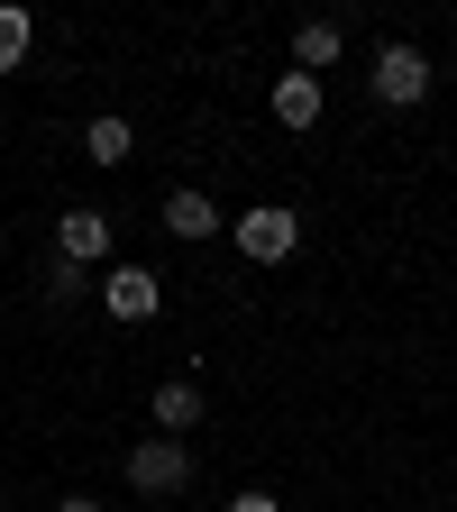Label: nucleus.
I'll return each instance as SVG.
<instances>
[{
	"label": "nucleus",
	"instance_id": "obj_11",
	"mask_svg": "<svg viewBox=\"0 0 457 512\" xmlns=\"http://www.w3.org/2000/svg\"><path fill=\"white\" fill-rule=\"evenodd\" d=\"M28 55H37V19L19 10V0H0V74H19Z\"/></svg>",
	"mask_w": 457,
	"mask_h": 512
},
{
	"label": "nucleus",
	"instance_id": "obj_12",
	"mask_svg": "<svg viewBox=\"0 0 457 512\" xmlns=\"http://www.w3.org/2000/svg\"><path fill=\"white\" fill-rule=\"evenodd\" d=\"M37 293H46V302H83V293H92V275H83V266H64V256H46Z\"/></svg>",
	"mask_w": 457,
	"mask_h": 512
},
{
	"label": "nucleus",
	"instance_id": "obj_4",
	"mask_svg": "<svg viewBox=\"0 0 457 512\" xmlns=\"http://www.w3.org/2000/svg\"><path fill=\"white\" fill-rule=\"evenodd\" d=\"M55 256H64V266H83V275L110 266V211H92V202L64 211V220H55Z\"/></svg>",
	"mask_w": 457,
	"mask_h": 512
},
{
	"label": "nucleus",
	"instance_id": "obj_2",
	"mask_svg": "<svg viewBox=\"0 0 457 512\" xmlns=\"http://www.w3.org/2000/svg\"><path fill=\"white\" fill-rule=\"evenodd\" d=\"M366 92H375L384 110H412V101H430V55L394 37V46L375 55V74H366Z\"/></svg>",
	"mask_w": 457,
	"mask_h": 512
},
{
	"label": "nucleus",
	"instance_id": "obj_9",
	"mask_svg": "<svg viewBox=\"0 0 457 512\" xmlns=\"http://www.w3.org/2000/svg\"><path fill=\"white\" fill-rule=\"evenodd\" d=\"M339 55H348V28L339 19H302L293 28V74H330Z\"/></svg>",
	"mask_w": 457,
	"mask_h": 512
},
{
	"label": "nucleus",
	"instance_id": "obj_6",
	"mask_svg": "<svg viewBox=\"0 0 457 512\" xmlns=\"http://www.w3.org/2000/svg\"><path fill=\"white\" fill-rule=\"evenodd\" d=\"M266 110H275V128H320V110H330V83L320 74H275V92H266Z\"/></svg>",
	"mask_w": 457,
	"mask_h": 512
},
{
	"label": "nucleus",
	"instance_id": "obj_1",
	"mask_svg": "<svg viewBox=\"0 0 457 512\" xmlns=\"http://www.w3.org/2000/svg\"><path fill=\"white\" fill-rule=\"evenodd\" d=\"M229 229H238V256H247V266H284V256L302 247V220H293L284 202H256V211H238Z\"/></svg>",
	"mask_w": 457,
	"mask_h": 512
},
{
	"label": "nucleus",
	"instance_id": "obj_14",
	"mask_svg": "<svg viewBox=\"0 0 457 512\" xmlns=\"http://www.w3.org/2000/svg\"><path fill=\"white\" fill-rule=\"evenodd\" d=\"M55 512H101V503H92V494H64V503H55Z\"/></svg>",
	"mask_w": 457,
	"mask_h": 512
},
{
	"label": "nucleus",
	"instance_id": "obj_10",
	"mask_svg": "<svg viewBox=\"0 0 457 512\" xmlns=\"http://www.w3.org/2000/svg\"><path fill=\"white\" fill-rule=\"evenodd\" d=\"M83 156H92V165H128V156H138V128H128L119 110H101V119L83 128Z\"/></svg>",
	"mask_w": 457,
	"mask_h": 512
},
{
	"label": "nucleus",
	"instance_id": "obj_5",
	"mask_svg": "<svg viewBox=\"0 0 457 512\" xmlns=\"http://www.w3.org/2000/svg\"><path fill=\"white\" fill-rule=\"evenodd\" d=\"M101 311H110V320H156V311H165V284H156L147 266H110V275H101Z\"/></svg>",
	"mask_w": 457,
	"mask_h": 512
},
{
	"label": "nucleus",
	"instance_id": "obj_3",
	"mask_svg": "<svg viewBox=\"0 0 457 512\" xmlns=\"http://www.w3.org/2000/svg\"><path fill=\"white\" fill-rule=\"evenodd\" d=\"M128 485H138V494H183L192 485V448L183 439H138V448H128Z\"/></svg>",
	"mask_w": 457,
	"mask_h": 512
},
{
	"label": "nucleus",
	"instance_id": "obj_8",
	"mask_svg": "<svg viewBox=\"0 0 457 512\" xmlns=\"http://www.w3.org/2000/svg\"><path fill=\"white\" fill-rule=\"evenodd\" d=\"M147 412H156V430H165V439H183V430H202V412H211V394H202V384H192V375H165Z\"/></svg>",
	"mask_w": 457,
	"mask_h": 512
},
{
	"label": "nucleus",
	"instance_id": "obj_13",
	"mask_svg": "<svg viewBox=\"0 0 457 512\" xmlns=\"http://www.w3.org/2000/svg\"><path fill=\"white\" fill-rule=\"evenodd\" d=\"M229 512H284V503H275L266 485H247V494H229Z\"/></svg>",
	"mask_w": 457,
	"mask_h": 512
},
{
	"label": "nucleus",
	"instance_id": "obj_7",
	"mask_svg": "<svg viewBox=\"0 0 457 512\" xmlns=\"http://www.w3.org/2000/svg\"><path fill=\"white\" fill-rule=\"evenodd\" d=\"M165 229H174L183 247H202V238H220V229H229V211L211 202V192H192V183H183V192H165Z\"/></svg>",
	"mask_w": 457,
	"mask_h": 512
}]
</instances>
